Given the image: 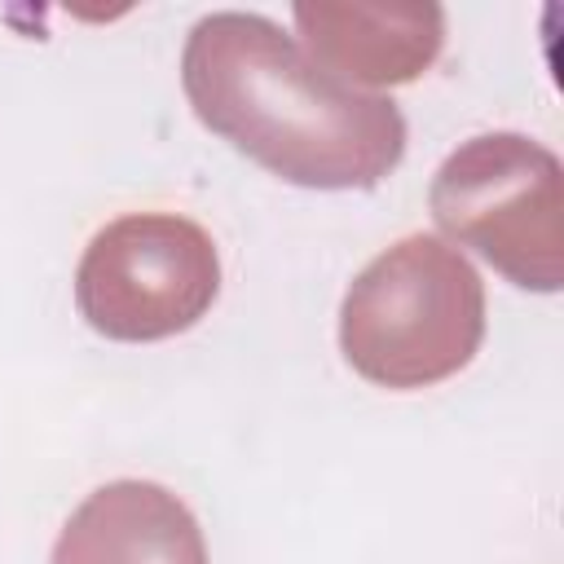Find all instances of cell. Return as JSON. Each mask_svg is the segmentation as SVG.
<instances>
[{"instance_id":"obj_4","label":"cell","mask_w":564,"mask_h":564,"mask_svg":"<svg viewBox=\"0 0 564 564\" xmlns=\"http://www.w3.org/2000/svg\"><path fill=\"white\" fill-rule=\"evenodd\" d=\"M220 295V251L181 212H128L101 225L75 264L79 317L119 344L172 339Z\"/></svg>"},{"instance_id":"obj_2","label":"cell","mask_w":564,"mask_h":564,"mask_svg":"<svg viewBox=\"0 0 564 564\" xmlns=\"http://www.w3.org/2000/svg\"><path fill=\"white\" fill-rule=\"evenodd\" d=\"M485 339V282L436 234L383 247L339 300L344 361L392 392L432 388L471 366Z\"/></svg>"},{"instance_id":"obj_6","label":"cell","mask_w":564,"mask_h":564,"mask_svg":"<svg viewBox=\"0 0 564 564\" xmlns=\"http://www.w3.org/2000/svg\"><path fill=\"white\" fill-rule=\"evenodd\" d=\"M48 564H207V542L181 494L123 476L66 516Z\"/></svg>"},{"instance_id":"obj_5","label":"cell","mask_w":564,"mask_h":564,"mask_svg":"<svg viewBox=\"0 0 564 564\" xmlns=\"http://www.w3.org/2000/svg\"><path fill=\"white\" fill-rule=\"evenodd\" d=\"M291 18L308 53L366 93L419 79L445 44V9L432 0H295Z\"/></svg>"},{"instance_id":"obj_1","label":"cell","mask_w":564,"mask_h":564,"mask_svg":"<svg viewBox=\"0 0 564 564\" xmlns=\"http://www.w3.org/2000/svg\"><path fill=\"white\" fill-rule=\"evenodd\" d=\"M181 88L203 128L304 189H375L405 159L401 106L330 75L256 9H212L189 26Z\"/></svg>"},{"instance_id":"obj_3","label":"cell","mask_w":564,"mask_h":564,"mask_svg":"<svg viewBox=\"0 0 564 564\" xmlns=\"http://www.w3.org/2000/svg\"><path fill=\"white\" fill-rule=\"evenodd\" d=\"M427 207L520 291L564 286V167L542 141L507 128L458 141L432 172Z\"/></svg>"}]
</instances>
